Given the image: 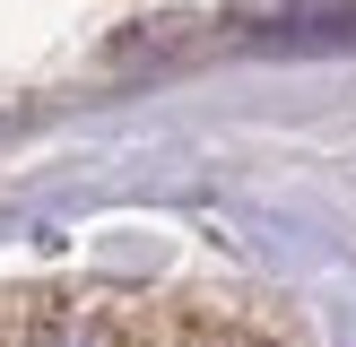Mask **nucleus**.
<instances>
[{
  "mask_svg": "<svg viewBox=\"0 0 356 347\" xmlns=\"http://www.w3.org/2000/svg\"><path fill=\"white\" fill-rule=\"evenodd\" d=\"M0 347H287L235 304H174V295H0Z\"/></svg>",
  "mask_w": 356,
  "mask_h": 347,
  "instance_id": "obj_1",
  "label": "nucleus"
},
{
  "mask_svg": "<svg viewBox=\"0 0 356 347\" xmlns=\"http://www.w3.org/2000/svg\"><path fill=\"white\" fill-rule=\"evenodd\" d=\"M356 35V0H305L270 26V44H348Z\"/></svg>",
  "mask_w": 356,
  "mask_h": 347,
  "instance_id": "obj_2",
  "label": "nucleus"
}]
</instances>
